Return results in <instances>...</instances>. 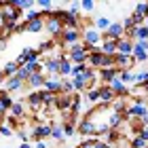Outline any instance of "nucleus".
<instances>
[{"label":"nucleus","instance_id":"1","mask_svg":"<svg viewBox=\"0 0 148 148\" xmlns=\"http://www.w3.org/2000/svg\"><path fill=\"white\" fill-rule=\"evenodd\" d=\"M102 32H97L95 28H83L80 30V42L89 45V47H99L102 45Z\"/></svg>","mask_w":148,"mask_h":148},{"label":"nucleus","instance_id":"2","mask_svg":"<svg viewBox=\"0 0 148 148\" xmlns=\"http://www.w3.org/2000/svg\"><path fill=\"white\" fill-rule=\"evenodd\" d=\"M76 133H78V136H83V138H99V133L95 129V125H93V121L85 119V116L80 121H76Z\"/></svg>","mask_w":148,"mask_h":148},{"label":"nucleus","instance_id":"3","mask_svg":"<svg viewBox=\"0 0 148 148\" xmlns=\"http://www.w3.org/2000/svg\"><path fill=\"white\" fill-rule=\"evenodd\" d=\"M66 55H68V62H70V64H87V55H89V53L85 51L83 42H78V45L70 47Z\"/></svg>","mask_w":148,"mask_h":148},{"label":"nucleus","instance_id":"4","mask_svg":"<svg viewBox=\"0 0 148 148\" xmlns=\"http://www.w3.org/2000/svg\"><path fill=\"white\" fill-rule=\"evenodd\" d=\"M131 57H133V62H136V66L146 64V59H148V40H136V42H133Z\"/></svg>","mask_w":148,"mask_h":148},{"label":"nucleus","instance_id":"5","mask_svg":"<svg viewBox=\"0 0 148 148\" xmlns=\"http://www.w3.org/2000/svg\"><path fill=\"white\" fill-rule=\"evenodd\" d=\"M38 57H40V55H38V51H36V49H32V47H25V49H23L21 53H19V57L15 59V62H17V66H19V68H21V66H25V64L40 62Z\"/></svg>","mask_w":148,"mask_h":148},{"label":"nucleus","instance_id":"6","mask_svg":"<svg viewBox=\"0 0 148 148\" xmlns=\"http://www.w3.org/2000/svg\"><path fill=\"white\" fill-rule=\"evenodd\" d=\"M102 36L110 38V40H121V38H125V30H123V25H121V21H110L108 30L102 32Z\"/></svg>","mask_w":148,"mask_h":148},{"label":"nucleus","instance_id":"7","mask_svg":"<svg viewBox=\"0 0 148 148\" xmlns=\"http://www.w3.org/2000/svg\"><path fill=\"white\" fill-rule=\"evenodd\" d=\"M45 30L51 34V38H53V40H57V38H59V34H62V30H64V25L59 23V19L49 17V19H45Z\"/></svg>","mask_w":148,"mask_h":148},{"label":"nucleus","instance_id":"8","mask_svg":"<svg viewBox=\"0 0 148 148\" xmlns=\"http://www.w3.org/2000/svg\"><path fill=\"white\" fill-rule=\"evenodd\" d=\"M119 76V70L116 68H102V70H97V83L99 85H108L112 78H116Z\"/></svg>","mask_w":148,"mask_h":148},{"label":"nucleus","instance_id":"9","mask_svg":"<svg viewBox=\"0 0 148 148\" xmlns=\"http://www.w3.org/2000/svg\"><path fill=\"white\" fill-rule=\"evenodd\" d=\"M53 106H55L57 110H62V112H68L72 110V95H55V102H53Z\"/></svg>","mask_w":148,"mask_h":148},{"label":"nucleus","instance_id":"10","mask_svg":"<svg viewBox=\"0 0 148 148\" xmlns=\"http://www.w3.org/2000/svg\"><path fill=\"white\" fill-rule=\"evenodd\" d=\"M23 80L21 78H17V76H11V78H4V83H2V87H4V91L6 93H15V91H21L23 89Z\"/></svg>","mask_w":148,"mask_h":148},{"label":"nucleus","instance_id":"11","mask_svg":"<svg viewBox=\"0 0 148 148\" xmlns=\"http://www.w3.org/2000/svg\"><path fill=\"white\" fill-rule=\"evenodd\" d=\"M45 80H47L45 72H34V74H30V78L25 80V83L30 85V89H34V91H40V89L45 87Z\"/></svg>","mask_w":148,"mask_h":148},{"label":"nucleus","instance_id":"12","mask_svg":"<svg viewBox=\"0 0 148 148\" xmlns=\"http://www.w3.org/2000/svg\"><path fill=\"white\" fill-rule=\"evenodd\" d=\"M102 38H104V36H102ZM116 42H119V40L104 38V40H102V45H99V51H102L106 57H114V55H116Z\"/></svg>","mask_w":148,"mask_h":148},{"label":"nucleus","instance_id":"13","mask_svg":"<svg viewBox=\"0 0 148 148\" xmlns=\"http://www.w3.org/2000/svg\"><path fill=\"white\" fill-rule=\"evenodd\" d=\"M114 99H116V95L112 93V89L108 85H99V104H106V106H110Z\"/></svg>","mask_w":148,"mask_h":148},{"label":"nucleus","instance_id":"14","mask_svg":"<svg viewBox=\"0 0 148 148\" xmlns=\"http://www.w3.org/2000/svg\"><path fill=\"white\" fill-rule=\"evenodd\" d=\"M57 59H59V70H57V76H62V78L70 76L72 64L68 62V55H66V53H62V55H57Z\"/></svg>","mask_w":148,"mask_h":148},{"label":"nucleus","instance_id":"15","mask_svg":"<svg viewBox=\"0 0 148 148\" xmlns=\"http://www.w3.org/2000/svg\"><path fill=\"white\" fill-rule=\"evenodd\" d=\"M57 70H59V59H57V57L45 59V66H42L45 76H47V74H49V76H57Z\"/></svg>","mask_w":148,"mask_h":148},{"label":"nucleus","instance_id":"16","mask_svg":"<svg viewBox=\"0 0 148 148\" xmlns=\"http://www.w3.org/2000/svg\"><path fill=\"white\" fill-rule=\"evenodd\" d=\"M9 116L13 119H23L25 116V106H23V99H15L9 108Z\"/></svg>","mask_w":148,"mask_h":148},{"label":"nucleus","instance_id":"17","mask_svg":"<svg viewBox=\"0 0 148 148\" xmlns=\"http://www.w3.org/2000/svg\"><path fill=\"white\" fill-rule=\"evenodd\" d=\"M116 53L131 57V53H133V40H129V38H121L119 42H116Z\"/></svg>","mask_w":148,"mask_h":148},{"label":"nucleus","instance_id":"18","mask_svg":"<svg viewBox=\"0 0 148 148\" xmlns=\"http://www.w3.org/2000/svg\"><path fill=\"white\" fill-rule=\"evenodd\" d=\"M32 136H34L36 140H47V138H51V125L49 123H38L34 127V131H32Z\"/></svg>","mask_w":148,"mask_h":148},{"label":"nucleus","instance_id":"19","mask_svg":"<svg viewBox=\"0 0 148 148\" xmlns=\"http://www.w3.org/2000/svg\"><path fill=\"white\" fill-rule=\"evenodd\" d=\"M42 89L53 93V95H59V93H62V80H59V78H47Z\"/></svg>","mask_w":148,"mask_h":148},{"label":"nucleus","instance_id":"20","mask_svg":"<svg viewBox=\"0 0 148 148\" xmlns=\"http://www.w3.org/2000/svg\"><path fill=\"white\" fill-rule=\"evenodd\" d=\"M13 102H15V99L11 97V93L0 91V116H2V114H9V108H11Z\"/></svg>","mask_w":148,"mask_h":148},{"label":"nucleus","instance_id":"21","mask_svg":"<svg viewBox=\"0 0 148 148\" xmlns=\"http://www.w3.org/2000/svg\"><path fill=\"white\" fill-rule=\"evenodd\" d=\"M21 28L23 32H30V34H38V32L45 30V19H38V21H30V23H23L21 21Z\"/></svg>","mask_w":148,"mask_h":148},{"label":"nucleus","instance_id":"22","mask_svg":"<svg viewBox=\"0 0 148 148\" xmlns=\"http://www.w3.org/2000/svg\"><path fill=\"white\" fill-rule=\"evenodd\" d=\"M119 80H121L125 87L136 85V72H131V70H119Z\"/></svg>","mask_w":148,"mask_h":148},{"label":"nucleus","instance_id":"23","mask_svg":"<svg viewBox=\"0 0 148 148\" xmlns=\"http://www.w3.org/2000/svg\"><path fill=\"white\" fill-rule=\"evenodd\" d=\"M28 104H30V108H34V110H38V108H45L42 106V99H40V91H32V93H28Z\"/></svg>","mask_w":148,"mask_h":148},{"label":"nucleus","instance_id":"24","mask_svg":"<svg viewBox=\"0 0 148 148\" xmlns=\"http://www.w3.org/2000/svg\"><path fill=\"white\" fill-rule=\"evenodd\" d=\"M85 99H87V102H89V104H99V85L97 87H93V89H87L85 91Z\"/></svg>","mask_w":148,"mask_h":148},{"label":"nucleus","instance_id":"25","mask_svg":"<svg viewBox=\"0 0 148 148\" xmlns=\"http://www.w3.org/2000/svg\"><path fill=\"white\" fill-rule=\"evenodd\" d=\"M17 72H19L17 62H6L4 68H2V76H4V78H11V76H15Z\"/></svg>","mask_w":148,"mask_h":148},{"label":"nucleus","instance_id":"26","mask_svg":"<svg viewBox=\"0 0 148 148\" xmlns=\"http://www.w3.org/2000/svg\"><path fill=\"white\" fill-rule=\"evenodd\" d=\"M51 138L55 140V142H59V144H62L64 140H66V136H64V127L53 123V125H51Z\"/></svg>","mask_w":148,"mask_h":148},{"label":"nucleus","instance_id":"27","mask_svg":"<svg viewBox=\"0 0 148 148\" xmlns=\"http://www.w3.org/2000/svg\"><path fill=\"white\" fill-rule=\"evenodd\" d=\"M108 25H110V19L108 17H97V19H93V28H95L97 32H106L108 30Z\"/></svg>","mask_w":148,"mask_h":148},{"label":"nucleus","instance_id":"28","mask_svg":"<svg viewBox=\"0 0 148 148\" xmlns=\"http://www.w3.org/2000/svg\"><path fill=\"white\" fill-rule=\"evenodd\" d=\"M53 47H57V40L49 38V40H45V42H40L36 51H38V55H42V53H49V51H53Z\"/></svg>","mask_w":148,"mask_h":148},{"label":"nucleus","instance_id":"29","mask_svg":"<svg viewBox=\"0 0 148 148\" xmlns=\"http://www.w3.org/2000/svg\"><path fill=\"white\" fill-rule=\"evenodd\" d=\"M129 148H148V144L144 142L142 138H138V136H136V138H131V140H129Z\"/></svg>","mask_w":148,"mask_h":148},{"label":"nucleus","instance_id":"30","mask_svg":"<svg viewBox=\"0 0 148 148\" xmlns=\"http://www.w3.org/2000/svg\"><path fill=\"white\" fill-rule=\"evenodd\" d=\"M87 70V64H72V70H70V76H78Z\"/></svg>","mask_w":148,"mask_h":148},{"label":"nucleus","instance_id":"31","mask_svg":"<svg viewBox=\"0 0 148 148\" xmlns=\"http://www.w3.org/2000/svg\"><path fill=\"white\" fill-rule=\"evenodd\" d=\"M133 13H138V15H142V17H148V2H138Z\"/></svg>","mask_w":148,"mask_h":148},{"label":"nucleus","instance_id":"32","mask_svg":"<svg viewBox=\"0 0 148 148\" xmlns=\"http://www.w3.org/2000/svg\"><path fill=\"white\" fill-rule=\"evenodd\" d=\"M146 80H148V68H144V70L136 72V85H140V83H146Z\"/></svg>","mask_w":148,"mask_h":148},{"label":"nucleus","instance_id":"33","mask_svg":"<svg viewBox=\"0 0 148 148\" xmlns=\"http://www.w3.org/2000/svg\"><path fill=\"white\" fill-rule=\"evenodd\" d=\"M36 4L42 9V13H51L53 11V2H51V0H38Z\"/></svg>","mask_w":148,"mask_h":148},{"label":"nucleus","instance_id":"34","mask_svg":"<svg viewBox=\"0 0 148 148\" xmlns=\"http://www.w3.org/2000/svg\"><path fill=\"white\" fill-rule=\"evenodd\" d=\"M13 133H15V131H13L9 125H0V136H2V138H11Z\"/></svg>","mask_w":148,"mask_h":148},{"label":"nucleus","instance_id":"35","mask_svg":"<svg viewBox=\"0 0 148 148\" xmlns=\"http://www.w3.org/2000/svg\"><path fill=\"white\" fill-rule=\"evenodd\" d=\"M80 9H83V11H87V13H91L93 9H95V4H93L91 0H85V2H80Z\"/></svg>","mask_w":148,"mask_h":148},{"label":"nucleus","instance_id":"36","mask_svg":"<svg viewBox=\"0 0 148 148\" xmlns=\"http://www.w3.org/2000/svg\"><path fill=\"white\" fill-rule=\"evenodd\" d=\"M138 138H142V140H144V142L148 144V127H142V129H140V131H138Z\"/></svg>","mask_w":148,"mask_h":148},{"label":"nucleus","instance_id":"37","mask_svg":"<svg viewBox=\"0 0 148 148\" xmlns=\"http://www.w3.org/2000/svg\"><path fill=\"white\" fill-rule=\"evenodd\" d=\"M34 148H47V140H38Z\"/></svg>","mask_w":148,"mask_h":148},{"label":"nucleus","instance_id":"38","mask_svg":"<svg viewBox=\"0 0 148 148\" xmlns=\"http://www.w3.org/2000/svg\"><path fill=\"white\" fill-rule=\"evenodd\" d=\"M19 148H32V144H30V142H21V146H19Z\"/></svg>","mask_w":148,"mask_h":148},{"label":"nucleus","instance_id":"39","mask_svg":"<svg viewBox=\"0 0 148 148\" xmlns=\"http://www.w3.org/2000/svg\"><path fill=\"white\" fill-rule=\"evenodd\" d=\"M144 25H146V28H148V17H146V21H144Z\"/></svg>","mask_w":148,"mask_h":148},{"label":"nucleus","instance_id":"40","mask_svg":"<svg viewBox=\"0 0 148 148\" xmlns=\"http://www.w3.org/2000/svg\"><path fill=\"white\" fill-rule=\"evenodd\" d=\"M146 68H148V59H146Z\"/></svg>","mask_w":148,"mask_h":148},{"label":"nucleus","instance_id":"41","mask_svg":"<svg viewBox=\"0 0 148 148\" xmlns=\"http://www.w3.org/2000/svg\"><path fill=\"white\" fill-rule=\"evenodd\" d=\"M76 148H78V146H76Z\"/></svg>","mask_w":148,"mask_h":148}]
</instances>
